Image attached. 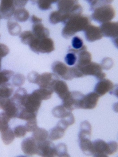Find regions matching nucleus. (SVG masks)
<instances>
[{"label":"nucleus","instance_id":"obj_7","mask_svg":"<svg viewBox=\"0 0 118 157\" xmlns=\"http://www.w3.org/2000/svg\"><path fill=\"white\" fill-rule=\"evenodd\" d=\"M42 101L33 93L27 95L22 109L29 113L37 114L41 107Z\"/></svg>","mask_w":118,"mask_h":157},{"label":"nucleus","instance_id":"obj_15","mask_svg":"<svg viewBox=\"0 0 118 157\" xmlns=\"http://www.w3.org/2000/svg\"><path fill=\"white\" fill-rule=\"evenodd\" d=\"M21 149L26 155L33 156L37 154V142L32 137L24 139L21 143Z\"/></svg>","mask_w":118,"mask_h":157},{"label":"nucleus","instance_id":"obj_51","mask_svg":"<svg viewBox=\"0 0 118 157\" xmlns=\"http://www.w3.org/2000/svg\"><path fill=\"white\" fill-rule=\"evenodd\" d=\"M0 38H1V35H0Z\"/></svg>","mask_w":118,"mask_h":157},{"label":"nucleus","instance_id":"obj_43","mask_svg":"<svg viewBox=\"0 0 118 157\" xmlns=\"http://www.w3.org/2000/svg\"><path fill=\"white\" fill-rule=\"evenodd\" d=\"M113 65V61L111 58H106L103 60L101 66L102 69L108 70L112 67Z\"/></svg>","mask_w":118,"mask_h":157},{"label":"nucleus","instance_id":"obj_22","mask_svg":"<svg viewBox=\"0 0 118 157\" xmlns=\"http://www.w3.org/2000/svg\"><path fill=\"white\" fill-rule=\"evenodd\" d=\"M33 32L36 38L39 39L48 38L50 34L49 30L45 27L41 23L33 24Z\"/></svg>","mask_w":118,"mask_h":157},{"label":"nucleus","instance_id":"obj_31","mask_svg":"<svg viewBox=\"0 0 118 157\" xmlns=\"http://www.w3.org/2000/svg\"><path fill=\"white\" fill-rule=\"evenodd\" d=\"M53 91V90L40 88L32 92L40 100H46L52 97Z\"/></svg>","mask_w":118,"mask_h":157},{"label":"nucleus","instance_id":"obj_14","mask_svg":"<svg viewBox=\"0 0 118 157\" xmlns=\"http://www.w3.org/2000/svg\"><path fill=\"white\" fill-rule=\"evenodd\" d=\"M114 87L113 83L110 80L104 78L96 83L95 87L94 92L100 97L108 92H111Z\"/></svg>","mask_w":118,"mask_h":157},{"label":"nucleus","instance_id":"obj_9","mask_svg":"<svg viewBox=\"0 0 118 157\" xmlns=\"http://www.w3.org/2000/svg\"><path fill=\"white\" fill-rule=\"evenodd\" d=\"M53 73L65 80H71L74 78L71 67H69L62 62L55 61L52 65Z\"/></svg>","mask_w":118,"mask_h":157},{"label":"nucleus","instance_id":"obj_4","mask_svg":"<svg viewBox=\"0 0 118 157\" xmlns=\"http://www.w3.org/2000/svg\"><path fill=\"white\" fill-rule=\"evenodd\" d=\"M29 46L32 51L37 54H49L55 49L54 42L49 38L39 39L35 37Z\"/></svg>","mask_w":118,"mask_h":157},{"label":"nucleus","instance_id":"obj_20","mask_svg":"<svg viewBox=\"0 0 118 157\" xmlns=\"http://www.w3.org/2000/svg\"><path fill=\"white\" fill-rule=\"evenodd\" d=\"M27 94V92L25 89L20 87L16 90L14 94L11 98V99L17 106L19 111L22 107L24 101Z\"/></svg>","mask_w":118,"mask_h":157},{"label":"nucleus","instance_id":"obj_52","mask_svg":"<svg viewBox=\"0 0 118 157\" xmlns=\"http://www.w3.org/2000/svg\"><path fill=\"white\" fill-rule=\"evenodd\" d=\"M0 19H1V18H0Z\"/></svg>","mask_w":118,"mask_h":157},{"label":"nucleus","instance_id":"obj_29","mask_svg":"<svg viewBox=\"0 0 118 157\" xmlns=\"http://www.w3.org/2000/svg\"><path fill=\"white\" fill-rule=\"evenodd\" d=\"M1 132L2 139L5 145H9L14 140L15 136L14 132L9 127Z\"/></svg>","mask_w":118,"mask_h":157},{"label":"nucleus","instance_id":"obj_42","mask_svg":"<svg viewBox=\"0 0 118 157\" xmlns=\"http://www.w3.org/2000/svg\"><path fill=\"white\" fill-rule=\"evenodd\" d=\"M65 58L66 63L69 66H73L76 63L77 60L76 54L72 52H69Z\"/></svg>","mask_w":118,"mask_h":157},{"label":"nucleus","instance_id":"obj_10","mask_svg":"<svg viewBox=\"0 0 118 157\" xmlns=\"http://www.w3.org/2000/svg\"><path fill=\"white\" fill-rule=\"evenodd\" d=\"M59 79L60 78L58 76L54 73H44L39 75L36 84L40 88L53 90V86Z\"/></svg>","mask_w":118,"mask_h":157},{"label":"nucleus","instance_id":"obj_47","mask_svg":"<svg viewBox=\"0 0 118 157\" xmlns=\"http://www.w3.org/2000/svg\"><path fill=\"white\" fill-rule=\"evenodd\" d=\"M9 48L4 44L0 43V57H4L9 54Z\"/></svg>","mask_w":118,"mask_h":157},{"label":"nucleus","instance_id":"obj_6","mask_svg":"<svg viewBox=\"0 0 118 157\" xmlns=\"http://www.w3.org/2000/svg\"><path fill=\"white\" fill-rule=\"evenodd\" d=\"M77 68L83 76L90 75L95 76L99 81L104 79L106 75L102 71L101 65L95 62H91L88 65L82 67Z\"/></svg>","mask_w":118,"mask_h":157},{"label":"nucleus","instance_id":"obj_1","mask_svg":"<svg viewBox=\"0 0 118 157\" xmlns=\"http://www.w3.org/2000/svg\"><path fill=\"white\" fill-rule=\"evenodd\" d=\"M111 1H88L90 10L93 11V20L100 23L110 22L114 18L115 12L110 4Z\"/></svg>","mask_w":118,"mask_h":157},{"label":"nucleus","instance_id":"obj_36","mask_svg":"<svg viewBox=\"0 0 118 157\" xmlns=\"http://www.w3.org/2000/svg\"><path fill=\"white\" fill-rule=\"evenodd\" d=\"M10 119L5 112L0 113V132L9 127V123Z\"/></svg>","mask_w":118,"mask_h":157},{"label":"nucleus","instance_id":"obj_30","mask_svg":"<svg viewBox=\"0 0 118 157\" xmlns=\"http://www.w3.org/2000/svg\"><path fill=\"white\" fill-rule=\"evenodd\" d=\"M14 18L18 22H24L28 19L30 14L29 12L25 8H18L15 10Z\"/></svg>","mask_w":118,"mask_h":157},{"label":"nucleus","instance_id":"obj_3","mask_svg":"<svg viewBox=\"0 0 118 157\" xmlns=\"http://www.w3.org/2000/svg\"><path fill=\"white\" fill-rule=\"evenodd\" d=\"M58 11L63 16L62 22L65 24L69 18L81 15L83 9L77 1H60L57 3Z\"/></svg>","mask_w":118,"mask_h":157},{"label":"nucleus","instance_id":"obj_26","mask_svg":"<svg viewBox=\"0 0 118 157\" xmlns=\"http://www.w3.org/2000/svg\"><path fill=\"white\" fill-rule=\"evenodd\" d=\"M92 134V126L89 122L87 121L81 122L78 134V139L81 138H91Z\"/></svg>","mask_w":118,"mask_h":157},{"label":"nucleus","instance_id":"obj_18","mask_svg":"<svg viewBox=\"0 0 118 157\" xmlns=\"http://www.w3.org/2000/svg\"><path fill=\"white\" fill-rule=\"evenodd\" d=\"M87 47L84 46L81 51L77 54V63L75 66L77 67H82L92 62V55L87 51Z\"/></svg>","mask_w":118,"mask_h":157},{"label":"nucleus","instance_id":"obj_37","mask_svg":"<svg viewBox=\"0 0 118 157\" xmlns=\"http://www.w3.org/2000/svg\"><path fill=\"white\" fill-rule=\"evenodd\" d=\"M57 1L53 0H40L37 1V3L40 9L45 10L51 9L52 4Z\"/></svg>","mask_w":118,"mask_h":157},{"label":"nucleus","instance_id":"obj_13","mask_svg":"<svg viewBox=\"0 0 118 157\" xmlns=\"http://www.w3.org/2000/svg\"><path fill=\"white\" fill-rule=\"evenodd\" d=\"M108 144L101 140H97L92 142V155L94 157L108 156Z\"/></svg>","mask_w":118,"mask_h":157},{"label":"nucleus","instance_id":"obj_25","mask_svg":"<svg viewBox=\"0 0 118 157\" xmlns=\"http://www.w3.org/2000/svg\"><path fill=\"white\" fill-rule=\"evenodd\" d=\"M7 25L8 31L10 35L17 36L20 34L21 31V26L14 18L11 17L8 20Z\"/></svg>","mask_w":118,"mask_h":157},{"label":"nucleus","instance_id":"obj_2","mask_svg":"<svg viewBox=\"0 0 118 157\" xmlns=\"http://www.w3.org/2000/svg\"><path fill=\"white\" fill-rule=\"evenodd\" d=\"M64 25L61 33L64 38L68 39L77 32L84 31L90 25V21L89 18L81 15L69 18Z\"/></svg>","mask_w":118,"mask_h":157},{"label":"nucleus","instance_id":"obj_45","mask_svg":"<svg viewBox=\"0 0 118 157\" xmlns=\"http://www.w3.org/2000/svg\"><path fill=\"white\" fill-rule=\"evenodd\" d=\"M108 144V155H111L116 152L118 149L117 143L114 141L107 143Z\"/></svg>","mask_w":118,"mask_h":157},{"label":"nucleus","instance_id":"obj_33","mask_svg":"<svg viewBox=\"0 0 118 157\" xmlns=\"http://www.w3.org/2000/svg\"><path fill=\"white\" fill-rule=\"evenodd\" d=\"M20 38L23 44L29 45L35 38V36L33 31H25L20 34Z\"/></svg>","mask_w":118,"mask_h":157},{"label":"nucleus","instance_id":"obj_21","mask_svg":"<svg viewBox=\"0 0 118 157\" xmlns=\"http://www.w3.org/2000/svg\"><path fill=\"white\" fill-rule=\"evenodd\" d=\"M2 110L10 119L17 118L20 111L11 98L8 100Z\"/></svg>","mask_w":118,"mask_h":157},{"label":"nucleus","instance_id":"obj_34","mask_svg":"<svg viewBox=\"0 0 118 157\" xmlns=\"http://www.w3.org/2000/svg\"><path fill=\"white\" fill-rule=\"evenodd\" d=\"M56 156L58 157H69L67 151V146L64 143H59L55 147Z\"/></svg>","mask_w":118,"mask_h":157},{"label":"nucleus","instance_id":"obj_28","mask_svg":"<svg viewBox=\"0 0 118 157\" xmlns=\"http://www.w3.org/2000/svg\"><path fill=\"white\" fill-rule=\"evenodd\" d=\"M49 132L44 128L37 127L33 132L32 137L37 142L43 141L48 140Z\"/></svg>","mask_w":118,"mask_h":157},{"label":"nucleus","instance_id":"obj_17","mask_svg":"<svg viewBox=\"0 0 118 157\" xmlns=\"http://www.w3.org/2000/svg\"><path fill=\"white\" fill-rule=\"evenodd\" d=\"M84 31L86 39L88 42L98 40L103 37L100 28L94 25H89Z\"/></svg>","mask_w":118,"mask_h":157},{"label":"nucleus","instance_id":"obj_41","mask_svg":"<svg viewBox=\"0 0 118 157\" xmlns=\"http://www.w3.org/2000/svg\"><path fill=\"white\" fill-rule=\"evenodd\" d=\"M27 132H33L37 127V118L26 121L25 125Z\"/></svg>","mask_w":118,"mask_h":157},{"label":"nucleus","instance_id":"obj_35","mask_svg":"<svg viewBox=\"0 0 118 157\" xmlns=\"http://www.w3.org/2000/svg\"><path fill=\"white\" fill-rule=\"evenodd\" d=\"M13 71L4 70L0 71V85L6 83L14 75Z\"/></svg>","mask_w":118,"mask_h":157},{"label":"nucleus","instance_id":"obj_49","mask_svg":"<svg viewBox=\"0 0 118 157\" xmlns=\"http://www.w3.org/2000/svg\"><path fill=\"white\" fill-rule=\"evenodd\" d=\"M31 21L32 23L33 24L41 23L42 19L41 18L37 17L35 15H33L31 17Z\"/></svg>","mask_w":118,"mask_h":157},{"label":"nucleus","instance_id":"obj_44","mask_svg":"<svg viewBox=\"0 0 118 157\" xmlns=\"http://www.w3.org/2000/svg\"><path fill=\"white\" fill-rule=\"evenodd\" d=\"M72 44L75 49H79L84 46L82 40L79 37L77 36L74 37L72 39Z\"/></svg>","mask_w":118,"mask_h":157},{"label":"nucleus","instance_id":"obj_23","mask_svg":"<svg viewBox=\"0 0 118 157\" xmlns=\"http://www.w3.org/2000/svg\"><path fill=\"white\" fill-rule=\"evenodd\" d=\"M80 149L87 155H92V142L89 138H81L78 139Z\"/></svg>","mask_w":118,"mask_h":157},{"label":"nucleus","instance_id":"obj_46","mask_svg":"<svg viewBox=\"0 0 118 157\" xmlns=\"http://www.w3.org/2000/svg\"><path fill=\"white\" fill-rule=\"evenodd\" d=\"M39 74L36 71H32L29 73L27 76L29 82L30 83L36 84Z\"/></svg>","mask_w":118,"mask_h":157},{"label":"nucleus","instance_id":"obj_50","mask_svg":"<svg viewBox=\"0 0 118 157\" xmlns=\"http://www.w3.org/2000/svg\"><path fill=\"white\" fill-rule=\"evenodd\" d=\"M2 58L0 57V71H1V67H2L1 63H2Z\"/></svg>","mask_w":118,"mask_h":157},{"label":"nucleus","instance_id":"obj_11","mask_svg":"<svg viewBox=\"0 0 118 157\" xmlns=\"http://www.w3.org/2000/svg\"><path fill=\"white\" fill-rule=\"evenodd\" d=\"M37 155L45 157L56 156V146L51 140L37 142Z\"/></svg>","mask_w":118,"mask_h":157},{"label":"nucleus","instance_id":"obj_16","mask_svg":"<svg viewBox=\"0 0 118 157\" xmlns=\"http://www.w3.org/2000/svg\"><path fill=\"white\" fill-rule=\"evenodd\" d=\"M100 96L94 92L88 93L84 96L82 101L81 109H92L97 104Z\"/></svg>","mask_w":118,"mask_h":157},{"label":"nucleus","instance_id":"obj_27","mask_svg":"<svg viewBox=\"0 0 118 157\" xmlns=\"http://www.w3.org/2000/svg\"><path fill=\"white\" fill-rule=\"evenodd\" d=\"M14 91V88L10 82L0 85V98H9L11 97Z\"/></svg>","mask_w":118,"mask_h":157},{"label":"nucleus","instance_id":"obj_39","mask_svg":"<svg viewBox=\"0 0 118 157\" xmlns=\"http://www.w3.org/2000/svg\"><path fill=\"white\" fill-rule=\"evenodd\" d=\"M25 78L22 74H17L13 76L12 82L14 86L20 87L25 83Z\"/></svg>","mask_w":118,"mask_h":157},{"label":"nucleus","instance_id":"obj_8","mask_svg":"<svg viewBox=\"0 0 118 157\" xmlns=\"http://www.w3.org/2000/svg\"><path fill=\"white\" fill-rule=\"evenodd\" d=\"M117 22H107L102 24L100 29L103 36L111 38L115 46H117L118 36Z\"/></svg>","mask_w":118,"mask_h":157},{"label":"nucleus","instance_id":"obj_5","mask_svg":"<svg viewBox=\"0 0 118 157\" xmlns=\"http://www.w3.org/2000/svg\"><path fill=\"white\" fill-rule=\"evenodd\" d=\"M84 96V95L79 91L70 92L62 100L61 105L71 112L76 109H81L82 101Z\"/></svg>","mask_w":118,"mask_h":157},{"label":"nucleus","instance_id":"obj_48","mask_svg":"<svg viewBox=\"0 0 118 157\" xmlns=\"http://www.w3.org/2000/svg\"><path fill=\"white\" fill-rule=\"evenodd\" d=\"M28 1H15L14 3L16 7L18 8H22L25 6Z\"/></svg>","mask_w":118,"mask_h":157},{"label":"nucleus","instance_id":"obj_38","mask_svg":"<svg viewBox=\"0 0 118 157\" xmlns=\"http://www.w3.org/2000/svg\"><path fill=\"white\" fill-rule=\"evenodd\" d=\"M49 21L53 25H56L60 22H62V15L58 10L53 12L50 15Z\"/></svg>","mask_w":118,"mask_h":157},{"label":"nucleus","instance_id":"obj_19","mask_svg":"<svg viewBox=\"0 0 118 157\" xmlns=\"http://www.w3.org/2000/svg\"><path fill=\"white\" fill-rule=\"evenodd\" d=\"M53 92H55L59 98L63 100L69 92L68 85L65 82L60 79L56 82L53 87Z\"/></svg>","mask_w":118,"mask_h":157},{"label":"nucleus","instance_id":"obj_40","mask_svg":"<svg viewBox=\"0 0 118 157\" xmlns=\"http://www.w3.org/2000/svg\"><path fill=\"white\" fill-rule=\"evenodd\" d=\"M13 132L16 137L22 138L25 136L27 131L25 126L20 125L14 128Z\"/></svg>","mask_w":118,"mask_h":157},{"label":"nucleus","instance_id":"obj_32","mask_svg":"<svg viewBox=\"0 0 118 157\" xmlns=\"http://www.w3.org/2000/svg\"><path fill=\"white\" fill-rule=\"evenodd\" d=\"M52 113L55 117L62 119L69 115L72 112L67 110L61 105L56 106L53 108Z\"/></svg>","mask_w":118,"mask_h":157},{"label":"nucleus","instance_id":"obj_12","mask_svg":"<svg viewBox=\"0 0 118 157\" xmlns=\"http://www.w3.org/2000/svg\"><path fill=\"white\" fill-rule=\"evenodd\" d=\"M15 10L14 1L2 0L0 4V18L9 19L14 15Z\"/></svg>","mask_w":118,"mask_h":157},{"label":"nucleus","instance_id":"obj_24","mask_svg":"<svg viewBox=\"0 0 118 157\" xmlns=\"http://www.w3.org/2000/svg\"><path fill=\"white\" fill-rule=\"evenodd\" d=\"M65 130L63 128L57 124L55 127L50 130L48 137L51 140L61 139L64 136Z\"/></svg>","mask_w":118,"mask_h":157}]
</instances>
